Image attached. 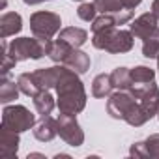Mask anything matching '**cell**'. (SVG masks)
Segmentation results:
<instances>
[{"label": "cell", "instance_id": "1", "mask_svg": "<svg viewBox=\"0 0 159 159\" xmlns=\"http://www.w3.org/2000/svg\"><path fill=\"white\" fill-rule=\"evenodd\" d=\"M56 107L64 114H79L86 107V90L77 71L64 66L56 84Z\"/></svg>", "mask_w": 159, "mask_h": 159}, {"label": "cell", "instance_id": "2", "mask_svg": "<svg viewBox=\"0 0 159 159\" xmlns=\"http://www.w3.org/2000/svg\"><path fill=\"white\" fill-rule=\"evenodd\" d=\"M92 45L111 54H124L133 49L135 36L131 34V30H122L118 26H112V28L92 34Z\"/></svg>", "mask_w": 159, "mask_h": 159}, {"label": "cell", "instance_id": "3", "mask_svg": "<svg viewBox=\"0 0 159 159\" xmlns=\"http://www.w3.org/2000/svg\"><path fill=\"white\" fill-rule=\"evenodd\" d=\"M47 43L45 39L39 38H15L8 43V52L17 60V62H25V60H39L47 54Z\"/></svg>", "mask_w": 159, "mask_h": 159}, {"label": "cell", "instance_id": "4", "mask_svg": "<svg viewBox=\"0 0 159 159\" xmlns=\"http://www.w3.org/2000/svg\"><path fill=\"white\" fill-rule=\"evenodd\" d=\"M60 26H62V19L54 11H34L30 15L32 36H36L39 39L51 41L60 32Z\"/></svg>", "mask_w": 159, "mask_h": 159}, {"label": "cell", "instance_id": "5", "mask_svg": "<svg viewBox=\"0 0 159 159\" xmlns=\"http://www.w3.org/2000/svg\"><path fill=\"white\" fill-rule=\"evenodd\" d=\"M2 125L11 131L25 133L28 129H34L36 114H32L25 105H6L2 111Z\"/></svg>", "mask_w": 159, "mask_h": 159}, {"label": "cell", "instance_id": "6", "mask_svg": "<svg viewBox=\"0 0 159 159\" xmlns=\"http://www.w3.org/2000/svg\"><path fill=\"white\" fill-rule=\"evenodd\" d=\"M56 120H58V135L66 144H69L73 148H79L84 144V131L81 129V124L77 122L75 114L60 112V116Z\"/></svg>", "mask_w": 159, "mask_h": 159}, {"label": "cell", "instance_id": "7", "mask_svg": "<svg viewBox=\"0 0 159 159\" xmlns=\"http://www.w3.org/2000/svg\"><path fill=\"white\" fill-rule=\"evenodd\" d=\"M137 99L129 90H116L109 96L107 101V112L114 118V120H125V116L129 114V111L135 107Z\"/></svg>", "mask_w": 159, "mask_h": 159}, {"label": "cell", "instance_id": "8", "mask_svg": "<svg viewBox=\"0 0 159 159\" xmlns=\"http://www.w3.org/2000/svg\"><path fill=\"white\" fill-rule=\"evenodd\" d=\"M62 69H64V64H58L52 67H39V69L32 71V75L41 90H52V88H56V84L60 81Z\"/></svg>", "mask_w": 159, "mask_h": 159}, {"label": "cell", "instance_id": "9", "mask_svg": "<svg viewBox=\"0 0 159 159\" xmlns=\"http://www.w3.org/2000/svg\"><path fill=\"white\" fill-rule=\"evenodd\" d=\"M157 17L152 13V11H148V13H142V15H139L131 25H129V30H131V34L135 36V38H139V39H146L150 34H153L159 26H157Z\"/></svg>", "mask_w": 159, "mask_h": 159}, {"label": "cell", "instance_id": "10", "mask_svg": "<svg viewBox=\"0 0 159 159\" xmlns=\"http://www.w3.org/2000/svg\"><path fill=\"white\" fill-rule=\"evenodd\" d=\"M19 144H21V139L17 131H11L4 125L0 127V157L4 159L15 157L19 152Z\"/></svg>", "mask_w": 159, "mask_h": 159}, {"label": "cell", "instance_id": "11", "mask_svg": "<svg viewBox=\"0 0 159 159\" xmlns=\"http://www.w3.org/2000/svg\"><path fill=\"white\" fill-rule=\"evenodd\" d=\"M32 133H34V137L39 142H51L58 135V120L52 118L51 114L49 116H41L39 122H36Z\"/></svg>", "mask_w": 159, "mask_h": 159}, {"label": "cell", "instance_id": "12", "mask_svg": "<svg viewBox=\"0 0 159 159\" xmlns=\"http://www.w3.org/2000/svg\"><path fill=\"white\" fill-rule=\"evenodd\" d=\"M23 30V17L17 11H6L0 17V38L6 39Z\"/></svg>", "mask_w": 159, "mask_h": 159}, {"label": "cell", "instance_id": "13", "mask_svg": "<svg viewBox=\"0 0 159 159\" xmlns=\"http://www.w3.org/2000/svg\"><path fill=\"white\" fill-rule=\"evenodd\" d=\"M58 39L69 43L73 49H81L88 41V32L84 28H79V26H66L58 32Z\"/></svg>", "mask_w": 159, "mask_h": 159}, {"label": "cell", "instance_id": "14", "mask_svg": "<svg viewBox=\"0 0 159 159\" xmlns=\"http://www.w3.org/2000/svg\"><path fill=\"white\" fill-rule=\"evenodd\" d=\"M90 56L84 52V51H81V49H73L71 52H69V56L66 58V62H64V66H67L69 69H73V71H77L79 75H83V73H86L88 69H90Z\"/></svg>", "mask_w": 159, "mask_h": 159}, {"label": "cell", "instance_id": "15", "mask_svg": "<svg viewBox=\"0 0 159 159\" xmlns=\"http://www.w3.org/2000/svg\"><path fill=\"white\" fill-rule=\"evenodd\" d=\"M73 51V47L62 39H51L47 43V56L54 62V64H64L66 58L69 56V52Z\"/></svg>", "mask_w": 159, "mask_h": 159}, {"label": "cell", "instance_id": "16", "mask_svg": "<svg viewBox=\"0 0 159 159\" xmlns=\"http://www.w3.org/2000/svg\"><path fill=\"white\" fill-rule=\"evenodd\" d=\"M32 99H34L36 112H38L39 116H49V114L54 111V107H56V99L52 98L51 90H41V92H39L38 96H34Z\"/></svg>", "mask_w": 159, "mask_h": 159}, {"label": "cell", "instance_id": "17", "mask_svg": "<svg viewBox=\"0 0 159 159\" xmlns=\"http://www.w3.org/2000/svg\"><path fill=\"white\" fill-rule=\"evenodd\" d=\"M112 90H114V86L111 81V75H107V73L96 75V79L92 81V96L94 98H99V99L109 98L112 94Z\"/></svg>", "mask_w": 159, "mask_h": 159}, {"label": "cell", "instance_id": "18", "mask_svg": "<svg viewBox=\"0 0 159 159\" xmlns=\"http://www.w3.org/2000/svg\"><path fill=\"white\" fill-rule=\"evenodd\" d=\"M111 81L114 90H131L133 79H131V69L129 67H116L111 73Z\"/></svg>", "mask_w": 159, "mask_h": 159}, {"label": "cell", "instance_id": "19", "mask_svg": "<svg viewBox=\"0 0 159 159\" xmlns=\"http://www.w3.org/2000/svg\"><path fill=\"white\" fill-rule=\"evenodd\" d=\"M21 90H19V84L15 81H11V79L8 77H2V81H0V103H11L19 98Z\"/></svg>", "mask_w": 159, "mask_h": 159}, {"label": "cell", "instance_id": "20", "mask_svg": "<svg viewBox=\"0 0 159 159\" xmlns=\"http://www.w3.org/2000/svg\"><path fill=\"white\" fill-rule=\"evenodd\" d=\"M17 84H19L21 94H25L28 98H34V96H38L41 92V88L38 86V83H36V79H34L32 73H21L17 77Z\"/></svg>", "mask_w": 159, "mask_h": 159}, {"label": "cell", "instance_id": "21", "mask_svg": "<svg viewBox=\"0 0 159 159\" xmlns=\"http://www.w3.org/2000/svg\"><path fill=\"white\" fill-rule=\"evenodd\" d=\"M142 56H146V58L159 56V28L153 34H150L146 39H142Z\"/></svg>", "mask_w": 159, "mask_h": 159}, {"label": "cell", "instance_id": "22", "mask_svg": "<svg viewBox=\"0 0 159 159\" xmlns=\"http://www.w3.org/2000/svg\"><path fill=\"white\" fill-rule=\"evenodd\" d=\"M131 79H133V84L152 83V81H155V71L148 66H137L131 69Z\"/></svg>", "mask_w": 159, "mask_h": 159}, {"label": "cell", "instance_id": "23", "mask_svg": "<svg viewBox=\"0 0 159 159\" xmlns=\"http://www.w3.org/2000/svg\"><path fill=\"white\" fill-rule=\"evenodd\" d=\"M112 26H118L116 15L114 13H101V15H98L92 21V34L101 32V30H107V28H112Z\"/></svg>", "mask_w": 159, "mask_h": 159}, {"label": "cell", "instance_id": "24", "mask_svg": "<svg viewBox=\"0 0 159 159\" xmlns=\"http://www.w3.org/2000/svg\"><path fill=\"white\" fill-rule=\"evenodd\" d=\"M94 4L99 13H118L125 10L124 0H94Z\"/></svg>", "mask_w": 159, "mask_h": 159}, {"label": "cell", "instance_id": "25", "mask_svg": "<svg viewBox=\"0 0 159 159\" xmlns=\"http://www.w3.org/2000/svg\"><path fill=\"white\" fill-rule=\"evenodd\" d=\"M77 15H79V19H83V21H86V23H92L96 17H98V8H96V4L92 2H81V6H79V10H77Z\"/></svg>", "mask_w": 159, "mask_h": 159}, {"label": "cell", "instance_id": "26", "mask_svg": "<svg viewBox=\"0 0 159 159\" xmlns=\"http://www.w3.org/2000/svg\"><path fill=\"white\" fill-rule=\"evenodd\" d=\"M144 144H146V150H148L150 159H159V133L150 135L144 140Z\"/></svg>", "mask_w": 159, "mask_h": 159}, {"label": "cell", "instance_id": "27", "mask_svg": "<svg viewBox=\"0 0 159 159\" xmlns=\"http://www.w3.org/2000/svg\"><path fill=\"white\" fill-rule=\"evenodd\" d=\"M129 155H131V157H139V159H146V157H150V155H148V150H146L144 140L135 142V144L131 146V150H129Z\"/></svg>", "mask_w": 159, "mask_h": 159}, {"label": "cell", "instance_id": "28", "mask_svg": "<svg viewBox=\"0 0 159 159\" xmlns=\"http://www.w3.org/2000/svg\"><path fill=\"white\" fill-rule=\"evenodd\" d=\"M140 2H142V0H124V6H125L127 10H135Z\"/></svg>", "mask_w": 159, "mask_h": 159}, {"label": "cell", "instance_id": "29", "mask_svg": "<svg viewBox=\"0 0 159 159\" xmlns=\"http://www.w3.org/2000/svg\"><path fill=\"white\" fill-rule=\"evenodd\" d=\"M152 13L159 19V0H153L152 2Z\"/></svg>", "mask_w": 159, "mask_h": 159}, {"label": "cell", "instance_id": "30", "mask_svg": "<svg viewBox=\"0 0 159 159\" xmlns=\"http://www.w3.org/2000/svg\"><path fill=\"white\" fill-rule=\"evenodd\" d=\"M23 2H25L26 6H38V4H41V2H45V0H23Z\"/></svg>", "mask_w": 159, "mask_h": 159}, {"label": "cell", "instance_id": "31", "mask_svg": "<svg viewBox=\"0 0 159 159\" xmlns=\"http://www.w3.org/2000/svg\"><path fill=\"white\" fill-rule=\"evenodd\" d=\"M32 157H45V155H41V153H28L26 155V159H32Z\"/></svg>", "mask_w": 159, "mask_h": 159}, {"label": "cell", "instance_id": "32", "mask_svg": "<svg viewBox=\"0 0 159 159\" xmlns=\"http://www.w3.org/2000/svg\"><path fill=\"white\" fill-rule=\"evenodd\" d=\"M157 69H159V56H157Z\"/></svg>", "mask_w": 159, "mask_h": 159}, {"label": "cell", "instance_id": "33", "mask_svg": "<svg viewBox=\"0 0 159 159\" xmlns=\"http://www.w3.org/2000/svg\"><path fill=\"white\" fill-rule=\"evenodd\" d=\"M77 2H84V0H77Z\"/></svg>", "mask_w": 159, "mask_h": 159}, {"label": "cell", "instance_id": "34", "mask_svg": "<svg viewBox=\"0 0 159 159\" xmlns=\"http://www.w3.org/2000/svg\"><path fill=\"white\" fill-rule=\"evenodd\" d=\"M157 118H159V112H157Z\"/></svg>", "mask_w": 159, "mask_h": 159}]
</instances>
